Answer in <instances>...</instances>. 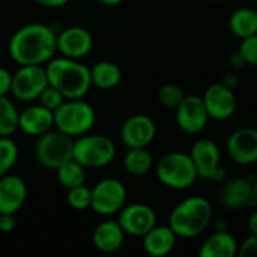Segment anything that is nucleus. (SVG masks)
<instances>
[{
    "instance_id": "79ce46f5",
    "label": "nucleus",
    "mask_w": 257,
    "mask_h": 257,
    "mask_svg": "<svg viewBox=\"0 0 257 257\" xmlns=\"http://www.w3.org/2000/svg\"><path fill=\"white\" fill-rule=\"evenodd\" d=\"M253 187H254V196H256V200H257V178L253 181Z\"/></svg>"
},
{
    "instance_id": "9d476101",
    "label": "nucleus",
    "mask_w": 257,
    "mask_h": 257,
    "mask_svg": "<svg viewBox=\"0 0 257 257\" xmlns=\"http://www.w3.org/2000/svg\"><path fill=\"white\" fill-rule=\"evenodd\" d=\"M190 157L196 166L199 179L221 181L224 178V169L221 167V151L214 140H196L191 146Z\"/></svg>"
},
{
    "instance_id": "ea45409f",
    "label": "nucleus",
    "mask_w": 257,
    "mask_h": 257,
    "mask_svg": "<svg viewBox=\"0 0 257 257\" xmlns=\"http://www.w3.org/2000/svg\"><path fill=\"white\" fill-rule=\"evenodd\" d=\"M214 230H227L226 220H217V223L214 224Z\"/></svg>"
},
{
    "instance_id": "f3484780",
    "label": "nucleus",
    "mask_w": 257,
    "mask_h": 257,
    "mask_svg": "<svg viewBox=\"0 0 257 257\" xmlns=\"http://www.w3.org/2000/svg\"><path fill=\"white\" fill-rule=\"evenodd\" d=\"M221 203L232 211H239L257 205L254 187L250 179L235 178L227 181L220 191Z\"/></svg>"
},
{
    "instance_id": "4468645a",
    "label": "nucleus",
    "mask_w": 257,
    "mask_h": 257,
    "mask_svg": "<svg viewBox=\"0 0 257 257\" xmlns=\"http://www.w3.org/2000/svg\"><path fill=\"white\" fill-rule=\"evenodd\" d=\"M229 158L239 166L257 163V130L244 126L235 130L226 143Z\"/></svg>"
},
{
    "instance_id": "20e7f679",
    "label": "nucleus",
    "mask_w": 257,
    "mask_h": 257,
    "mask_svg": "<svg viewBox=\"0 0 257 257\" xmlns=\"http://www.w3.org/2000/svg\"><path fill=\"white\" fill-rule=\"evenodd\" d=\"M158 181L170 190H188L199 179L196 166L185 152H169L163 155L155 167Z\"/></svg>"
},
{
    "instance_id": "423d86ee",
    "label": "nucleus",
    "mask_w": 257,
    "mask_h": 257,
    "mask_svg": "<svg viewBox=\"0 0 257 257\" xmlns=\"http://www.w3.org/2000/svg\"><path fill=\"white\" fill-rule=\"evenodd\" d=\"M116 145L102 134H83L74 139L72 158L86 169H101L113 163Z\"/></svg>"
},
{
    "instance_id": "5701e85b",
    "label": "nucleus",
    "mask_w": 257,
    "mask_h": 257,
    "mask_svg": "<svg viewBox=\"0 0 257 257\" xmlns=\"http://www.w3.org/2000/svg\"><path fill=\"white\" fill-rule=\"evenodd\" d=\"M92 86L99 90H111L119 86L122 81V69L117 63L110 60L96 62L90 68Z\"/></svg>"
},
{
    "instance_id": "0eeeda50",
    "label": "nucleus",
    "mask_w": 257,
    "mask_h": 257,
    "mask_svg": "<svg viewBox=\"0 0 257 257\" xmlns=\"http://www.w3.org/2000/svg\"><path fill=\"white\" fill-rule=\"evenodd\" d=\"M72 149L74 137L59 130H50L36 137L35 157L38 163L45 169L56 170L63 163L72 160Z\"/></svg>"
},
{
    "instance_id": "72a5a7b5",
    "label": "nucleus",
    "mask_w": 257,
    "mask_h": 257,
    "mask_svg": "<svg viewBox=\"0 0 257 257\" xmlns=\"http://www.w3.org/2000/svg\"><path fill=\"white\" fill-rule=\"evenodd\" d=\"M17 227L15 214H0V232L11 233Z\"/></svg>"
},
{
    "instance_id": "c9c22d12",
    "label": "nucleus",
    "mask_w": 257,
    "mask_h": 257,
    "mask_svg": "<svg viewBox=\"0 0 257 257\" xmlns=\"http://www.w3.org/2000/svg\"><path fill=\"white\" fill-rule=\"evenodd\" d=\"M32 2H35L36 5H39V6H42V8H51V9H54V8H62V6H65V5L69 3L71 0H32Z\"/></svg>"
},
{
    "instance_id": "412c9836",
    "label": "nucleus",
    "mask_w": 257,
    "mask_h": 257,
    "mask_svg": "<svg viewBox=\"0 0 257 257\" xmlns=\"http://www.w3.org/2000/svg\"><path fill=\"white\" fill-rule=\"evenodd\" d=\"M178 242L176 233L172 230L169 224L158 226L155 224L145 236H143V248L149 256L164 257L170 254Z\"/></svg>"
},
{
    "instance_id": "39448f33",
    "label": "nucleus",
    "mask_w": 257,
    "mask_h": 257,
    "mask_svg": "<svg viewBox=\"0 0 257 257\" xmlns=\"http://www.w3.org/2000/svg\"><path fill=\"white\" fill-rule=\"evenodd\" d=\"M95 122V108L84 101V98L65 99V102L54 110V128L74 139L87 134L93 128Z\"/></svg>"
},
{
    "instance_id": "f8f14e48",
    "label": "nucleus",
    "mask_w": 257,
    "mask_h": 257,
    "mask_svg": "<svg viewBox=\"0 0 257 257\" xmlns=\"http://www.w3.org/2000/svg\"><path fill=\"white\" fill-rule=\"evenodd\" d=\"M117 221L125 235L143 238L157 224V214L146 203H131L119 211Z\"/></svg>"
},
{
    "instance_id": "dca6fc26",
    "label": "nucleus",
    "mask_w": 257,
    "mask_h": 257,
    "mask_svg": "<svg viewBox=\"0 0 257 257\" xmlns=\"http://www.w3.org/2000/svg\"><path fill=\"white\" fill-rule=\"evenodd\" d=\"M155 136L157 125L146 114L130 116L120 128V139L126 148H148Z\"/></svg>"
},
{
    "instance_id": "4be33fe9",
    "label": "nucleus",
    "mask_w": 257,
    "mask_h": 257,
    "mask_svg": "<svg viewBox=\"0 0 257 257\" xmlns=\"http://www.w3.org/2000/svg\"><path fill=\"white\" fill-rule=\"evenodd\" d=\"M239 244L229 230H214L206 238L199 250L200 257H233L238 256Z\"/></svg>"
},
{
    "instance_id": "2f4dec72",
    "label": "nucleus",
    "mask_w": 257,
    "mask_h": 257,
    "mask_svg": "<svg viewBox=\"0 0 257 257\" xmlns=\"http://www.w3.org/2000/svg\"><path fill=\"white\" fill-rule=\"evenodd\" d=\"M239 53L242 54L247 65L257 66V35L241 39Z\"/></svg>"
},
{
    "instance_id": "7ed1b4c3",
    "label": "nucleus",
    "mask_w": 257,
    "mask_h": 257,
    "mask_svg": "<svg viewBox=\"0 0 257 257\" xmlns=\"http://www.w3.org/2000/svg\"><path fill=\"white\" fill-rule=\"evenodd\" d=\"M212 215V205L206 197L190 196L172 209L169 226L178 238L194 239L211 226Z\"/></svg>"
},
{
    "instance_id": "c756f323",
    "label": "nucleus",
    "mask_w": 257,
    "mask_h": 257,
    "mask_svg": "<svg viewBox=\"0 0 257 257\" xmlns=\"http://www.w3.org/2000/svg\"><path fill=\"white\" fill-rule=\"evenodd\" d=\"M90 199H92L90 188L86 187L84 184L83 185H78V187H74V188H69L68 190V194H66L68 205L72 209H75V211L90 209Z\"/></svg>"
},
{
    "instance_id": "a211bd4d",
    "label": "nucleus",
    "mask_w": 257,
    "mask_h": 257,
    "mask_svg": "<svg viewBox=\"0 0 257 257\" xmlns=\"http://www.w3.org/2000/svg\"><path fill=\"white\" fill-rule=\"evenodd\" d=\"M27 200V185L17 176H0V214H17Z\"/></svg>"
},
{
    "instance_id": "aec40b11",
    "label": "nucleus",
    "mask_w": 257,
    "mask_h": 257,
    "mask_svg": "<svg viewBox=\"0 0 257 257\" xmlns=\"http://www.w3.org/2000/svg\"><path fill=\"white\" fill-rule=\"evenodd\" d=\"M125 241V232L116 220L101 221L92 232V244L101 253L117 251Z\"/></svg>"
},
{
    "instance_id": "37998d69",
    "label": "nucleus",
    "mask_w": 257,
    "mask_h": 257,
    "mask_svg": "<svg viewBox=\"0 0 257 257\" xmlns=\"http://www.w3.org/2000/svg\"><path fill=\"white\" fill-rule=\"evenodd\" d=\"M215 2H220V0H215Z\"/></svg>"
},
{
    "instance_id": "f03ea898",
    "label": "nucleus",
    "mask_w": 257,
    "mask_h": 257,
    "mask_svg": "<svg viewBox=\"0 0 257 257\" xmlns=\"http://www.w3.org/2000/svg\"><path fill=\"white\" fill-rule=\"evenodd\" d=\"M48 84L57 89L66 99L84 98L90 87V68L77 59L65 56L53 57L45 65Z\"/></svg>"
},
{
    "instance_id": "393cba45",
    "label": "nucleus",
    "mask_w": 257,
    "mask_h": 257,
    "mask_svg": "<svg viewBox=\"0 0 257 257\" xmlns=\"http://www.w3.org/2000/svg\"><path fill=\"white\" fill-rule=\"evenodd\" d=\"M154 167V157L146 148H128L123 157V169L128 175L142 178L146 176Z\"/></svg>"
},
{
    "instance_id": "58836bf2",
    "label": "nucleus",
    "mask_w": 257,
    "mask_h": 257,
    "mask_svg": "<svg viewBox=\"0 0 257 257\" xmlns=\"http://www.w3.org/2000/svg\"><path fill=\"white\" fill-rule=\"evenodd\" d=\"M247 226H248L250 233H257V211H253L250 214L248 221H247Z\"/></svg>"
},
{
    "instance_id": "b1692460",
    "label": "nucleus",
    "mask_w": 257,
    "mask_h": 257,
    "mask_svg": "<svg viewBox=\"0 0 257 257\" xmlns=\"http://www.w3.org/2000/svg\"><path fill=\"white\" fill-rule=\"evenodd\" d=\"M229 30L239 39L257 35V11L253 8H239L229 18Z\"/></svg>"
},
{
    "instance_id": "7c9ffc66",
    "label": "nucleus",
    "mask_w": 257,
    "mask_h": 257,
    "mask_svg": "<svg viewBox=\"0 0 257 257\" xmlns=\"http://www.w3.org/2000/svg\"><path fill=\"white\" fill-rule=\"evenodd\" d=\"M65 99H66V98H65L57 89H54V87L50 86V84L42 90V93H41L39 98H38L39 104L44 105L45 108L51 110V111L57 110V108L65 102Z\"/></svg>"
},
{
    "instance_id": "c85d7f7f",
    "label": "nucleus",
    "mask_w": 257,
    "mask_h": 257,
    "mask_svg": "<svg viewBox=\"0 0 257 257\" xmlns=\"http://www.w3.org/2000/svg\"><path fill=\"white\" fill-rule=\"evenodd\" d=\"M185 96L182 87L175 83H166L158 90V101L166 108H176Z\"/></svg>"
},
{
    "instance_id": "f257e3e1",
    "label": "nucleus",
    "mask_w": 257,
    "mask_h": 257,
    "mask_svg": "<svg viewBox=\"0 0 257 257\" xmlns=\"http://www.w3.org/2000/svg\"><path fill=\"white\" fill-rule=\"evenodd\" d=\"M8 53L20 66L47 65L57 53V33L42 23L26 24L11 36Z\"/></svg>"
},
{
    "instance_id": "6e6552de",
    "label": "nucleus",
    "mask_w": 257,
    "mask_h": 257,
    "mask_svg": "<svg viewBox=\"0 0 257 257\" xmlns=\"http://www.w3.org/2000/svg\"><path fill=\"white\" fill-rule=\"evenodd\" d=\"M90 209L102 217L119 214L126 205L128 191L122 181L116 178H104L90 188Z\"/></svg>"
},
{
    "instance_id": "ddd939ff",
    "label": "nucleus",
    "mask_w": 257,
    "mask_h": 257,
    "mask_svg": "<svg viewBox=\"0 0 257 257\" xmlns=\"http://www.w3.org/2000/svg\"><path fill=\"white\" fill-rule=\"evenodd\" d=\"M202 98L209 117L215 120H226L232 117L238 107L235 90L227 87L223 81L209 84Z\"/></svg>"
},
{
    "instance_id": "cd10ccee",
    "label": "nucleus",
    "mask_w": 257,
    "mask_h": 257,
    "mask_svg": "<svg viewBox=\"0 0 257 257\" xmlns=\"http://www.w3.org/2000/svg\"><path fill=\"white\" fill-rule=\"evenodd\" d=\"M18 145L11 137H0V176L9 173L18 161Z\"/></svg>"
},
{
    "instance_id": "1a4fd4ad",
    "label": "nucleus",
    "mask_w": 257,
    "mask_h": 257,
    "mask_svg": "<svg viewBox=\"0 0 257 257\" xmlns=\"http://www.w3.org/2000/svg\"><path fill=\"white\" fill-rule=\"evenodd\" d=\"M48 86L45 66L42 65H21L12 74L11 93L15 99L32 102L39 98L42 90Z\"/></svg>"
},
{
    "instance_id": "9b49d317",
    "label": "nucleus",
    "mask_w": 257,
    "mask_h": 257,
    "mask_svg": "<svg viewBox=\"0 0 257 257\" xmlns=\"http://www.w3.org/2000/svg\"><path fill=\"white\" fill-rule=\"evenodd\" d=\"M175 110L176 123L187 134L202 133L211 119L206 111L203 98L199 95H185Z\"/></svg>"
},
{
    "instance_id": "bb28decb",
    "label": "nucleus",
    "mask_w": 257,
    "mask_h": 257,
    "mask_svg": "<svg viewBox=\"0 0 257 257\" xmlns=\"http://www.w3.org/2000/svg\"><path fill=\"white\" fill-rule=\"evenodd\" d=\"M18 116L15 104L8 98V95L0 96V137H11L18 130Z\"/></svg>"
},
{
    "instance_id": "2eb2a0df",
    "label": "nucleus",
    "mask_w": 257,
    "mask_h": 257,
    "mask_svg": "<svg viewBox=\"0 0 257 257\" xmlns=\"http://www.w3.org/2000/svg\"><path fill=\"white\" fill-rule=\"evenodd\" d=\"M93 48L92 33L81 26H69L57 33V53L69 59H83Z\"/></svg>"
},
{
    "instance_id": "a878e982",
    "label": "nucleus",
    "mask_w": 257,
    "mask_h": 257,
    "mask_svg": "<svg viewBox=\"0 0 257 257\" xmlns=\"http://www.w3.org/2000/svg\"><path fill=\"white\" fill-rule=\"evenodd\" d=\"M56 176L60 185L69 190L86 182V167L72 158L56 169Z\"/></svg>"
},
{
    "instance_id": "a19ab883",
    "label": "nucleus",
    "mask_w": 257,
    "mask_h": 257,
    "mask_svg": "<svg viewBox=\"0 0 257 257\" xmlns=\"http://www.w3.org/2000/svg\"><path fill=\"white\" fill-rule=\"evenodd\" d=\"M98 3H101V5H104V6H117V5H120L123 0H96Z\"/></svg>"
},
{
    "instance_id": "473e14b6",
    "label": "nucleus",
    "mask_w": 257,
    "mask_h": 257,
    "mask_svg": "<svg viewBox=\"0 0 257 257\" xmlns=\"http://www.w3.org/2000/svg\"><path fill=\"white\" fill-rule=\"evenodd\" d=\"M239 257H257V233H250L238 248Z\"/></svg>"
},
{
    "instance_id": "e433bc0d",
    "label": "nucleus",
    "mask_w": 257,
    "mask_h": 257,
    "mask_svg": "<svg viewBox=\"0 0 257 257\" xmlns=\"http://www.w3.org/2000/svg\"><path fill=\"white\" fill-rule=\"evenodd\" d=\"M229 62H230V66H232L233 69H241L244 65H247L245 60H244V57H242V54L239 53V50H238V51H233V53L230 54Z\"/></svg>"
},
{
    "instance_id": "4c0bfd02",
    "label": "nucleus",
    "mask_w": 257,
    "mask_h": 257,
    "mask_svg": "<svg viewBox=\"0 0 257 257\" xmlns=\"http://www.w3.org/2000/svg\"><path fill=\"white\" fill-rule=\"evenodd\" d=\"M223 83H224L227 87H230V89H233V90H235V87L238 86L239 80H238V75H236L235 72H230V74H227V75L224 77Z\"/></svg>"
},
{
    "instance_id": "f704fd0d",
    "label": "nucleus",
    "mask_w": 257,
    "mask_h": 257,
    "mask_svg": "<svg viewBox=\"0 0 257 257\" xmlns=\"http://www.w3.org/2000/svg\"><path fill=\"white\" fill-rule=\"evenodd\" d=\"M11 86H12V74L6 68L0 66V96L11 93Z\"/></svg>"
},
{
    "instance_id": "6ab92c4d",
    "label": "nucleus",
    "mask_w": 257,
    "mask_h": 257,
    "mask_svg": "<svg viewBox=\"0 0 257 257\" xmlns=\"http://www.w3.org/2000/svg\"><path fill=\"white\" fill-rule=\"evenodd\" d=\"M54 128V111L44 105H29L18 116V130L26 136L39 137Z\"/></svg>"
}]
</instances>
